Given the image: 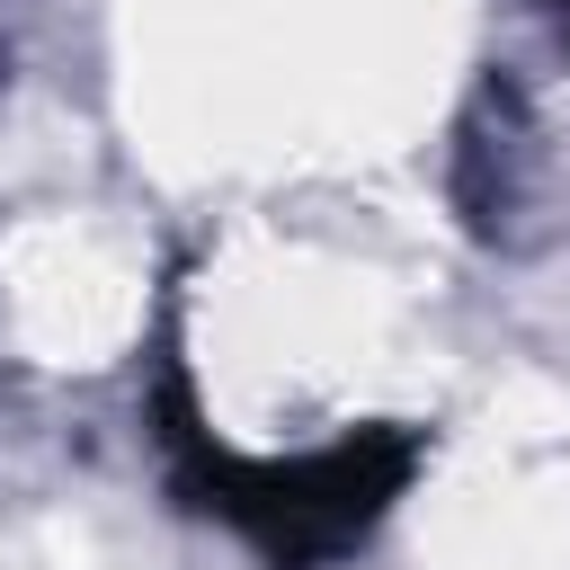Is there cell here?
<instances>
[{
    "label": "cell",
    "instance_id": "obj_2",
    "mask_svg": "<svg viewBox=\"0 0 570 570\" xmlns=\"http://www.w3.org/2000/svg\"><path fill=\"white\" fill-rule=\"evenodd\" d=\"M552 9H561V18H570V0H552Z\"/></svg>",
    "mask_w": 570,
    "mask_h": 570
},
{
    "label": "cell",
    "instance_id": "obj_1",
    "mask_svg": "<svg viewBox=\"0 0 570 570\" xmlns=\"http://www.w3.org/2000/svg\"><path fill=\"white\" fill-rule=\"evenodd\" d=\"M169 445H178L187 499L214 508L223 525H240L276 570H321V561H338V552L401 499V481H410V463H419V436H401V428L338 436V445H321V454H303V463H240V454H223V445L187 419L178 392H169Z\"/></svg>",
    "mask_w": 570,
    "mask_h": 570
}]
</instances>
